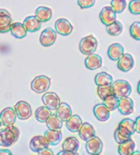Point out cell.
<instances>
[{
    "mask_svg": "<svg viewBox=\"0 0 140 155\" xmlns=\"http://www.w3.org/2000/svg\"><path fill=\"white\" fill-rule=\"evenodd\" d=\"M3 15H10L9 12L3 9V8H0V16H3Z\"/></svg>",
    "mask_w": 140,
    "mask_h": 155,
    "instance_id": "44",
    "label": "cell"
},
{
    "mask_svg": "<svg viewBox=\"0 0 140 155\" xmlns=\"http://www.w3.org/2000/svg\"><path fill=\"white\" fill-rule=\"evenodd\" d=\"M0 155H13L12 153L8 150H5V149H2L0 150Z\"/></svg>",
    "mask_w": 140,
    "mask_h": 155,
    "instance_id": "43",
    "label": "cell"
},
{
    "mask_svg": "<svg viewBox=\"0 0 140 155\" xmlns=\"http://www.w3.org/2000/svg\"><path fill=\"white\" fill-rule=\"evenodd\" d=\"M129 32H130V35L134 39L140 40V21H136L131 25Z\"/></svg>",
    "mask_w": 140,
    "mask_h": 155,
    "instance_id": "37",
    "label": "cell"
},
{
    "mask_svg": "<svg viewBox=\"0 0 140 155\" xmlns=\"http://www.w3.org/2000/svg\"><path fill=\"white\" fill-rule=\"evenodd\" d=\"M77 133H78L79 137L85 142H87L89 139H91L92 137L96 136V131H95L94 127L88 123H83V124L81 125V127Z\"/></svg>",
    "mask_w": 140,
    "mask_h": 155,
    "instance_id": "16",
    "label": "cell"
},
{
    "mask_svg": "<svg viewBox=\"0 0 140 155\" xmlns=\"http://www.w3.org/2000/svg\"><path fill=\"white\" fill-rule=\"evenodd\" d=\"M48 147H49V143L44 135H36L30 140L29 143L30 150L37 153L44 149H47Z\"/></svg>",
    "mask_w": 140,
    "mask_h": 155,
    "instance_id": "8",
    "label": "cell"
},
{
    "mask_svg": "<svg viewBox=\"0 0 140 155\" xmlns=\"http://www.w3.org/2000/svg\"><path fill=\"white\" fill-rule=\"evenodd\" d=\"M12 24L13 21L10 15L0 16V33H6L10 31V27Z\"/></svg>",
    "mask_w": 140,
    "mask_h": 155,
    "instance_id": "34",
    "label": "cell"
},
{
    "mask_svg": "<svg viewBox=\"0 0 140 155\" xmlns=\"http://www.w3.org/2000/svg\"><path fill=\"white\" fill-rule=\"evenodd\" d=\"M46 124L49 130H61L63 122L56 114H51L50 117L46 120Z\"/></svg>",
    "mask_w": 140,
    "mask_h": 155,
    "instance_id": "30",
    "label": "cell"
},
{
    "mask_svg": "<svg viewBox=\"0 0 140 155\" xmlns=\"http://www.w3.org/2000/svg\"><path fill=\"white\" fill-rule=\"evenodd\" d=\"M56 115L62 121L67 122L73 114H72V109L70 106L66 103H61L57 109L56 110Z\"/></svg>",
    "mask_w": 140,
    "mask_h": 155,
    "instance_id": "19",
    "label": "cell"
},
{
    "mask_svg": "<svg viewBox=\"0 0 140 155\" xmlns=\"http://www.w3.org/2000/svg\"><path fill=\"white\" fill-rule=\"evenodd\" d=\"M16 114L15 109L12 107H6L0 113L1 124L4 127H7L10 125H14L16 120Z\"/></svg>",
    "mask_w": 140,
    "mask_h": 155,
    "instance_id": "7",
    "label": "cell"
},
{
    "mask_svg": "<svg viewBox=\"0 0 140 155\" xmlns=\"http://www.w3.org/2000/svg\"><path fill=\"white\" fill-rule=\"evenodd\" d=\"M124 47L118 43H115L111 45L108 51V57L113 61H118L124 54Z\"/></svg>",
    "mask_w": 140,
    "mask_h": 155,
    "instance_id": "21",
    "label": "cell"
},
{
    "mask_svg": "<svg viewBox=\"0 0 140 155\" xmlns=\"http://www.w3.org/2000/svg\"><path fill=\"white\" fill-rule=\"evenodd\" d=\"M118 151L120 155H131L136 151V143L132 139H130L123 143L118 144Z\"/></svg>",
    "mask_w": 140,
    "mask_h": 155,
    "instance_id": "22",
    "label": "cell"
},
{
    "mask_svg": "<svg viewBox=\"0 0 140 155\" xmlns=\"http://www.w3.org/2000/svg\"><path fill=\"white\" fill-rule=\"evenodd\" d=\"M56 32L61 35H68L73 31V25L66 18H59L55 23Z\"/></svg>",
    "mask_w": 140,
    "mask_h": 155,
    "instance_id": "11",
    "label": "cell"
},
{
    "mask_svg": "<svg viewBox=\"0 0 140 155\" xmlns=\"http://www.w3.org/2000/svg\"><path fill=\"white\" fill-rule=\"evenodd\" d=\"M50 78L46 75H38L31 82V89L36 94L46 93L50 87Z\"/></svg>",
    "mask_w": 140,
    "mask_h": 155,
    "instance_id": "3",
    "label": "cell"
},
{
    "mask_svg": "<svg viewBox=\"0 0 140 155\" xmlns=\"http://www.w3.org/2000/svg\"><path fill=\"white\" fill-rule=\"evenodd\" d=\"M131 155H140V152H138V151H135Z\"/></svg>",
    "mask_w": 140,
    "mask_h": 155,
    "instance_id": "46",
    "label": "cell"
},
{
    "mask_svg": "<svg viewBox=\"0 0 140 155\" xmlns=\"http://www.w3.org/2000/svg\"><path fill=\"white\" fill-rule=\"evenodd\" d=\"M94 114L99 122H107L110 117V111L104 104H98L94 106Z\"/></svg>",
    "mask_w": 140,
    "mask_h": 155,
    "instance_id": "15",
    "label": "cell"
},
{
    "mask_svg": "<svg viewBox=\"0 0 140 155\" xmlns=\"http://www.w3.org/2000/svg\"><path fill=\"white\" fill-rule=\"evenodd\" d=\"M113 94L118 98L128 97L132 93L131 84L126 80H118L112 84Z\"/></svg>",
    "mask_w": 140,
    "mask_h": 155,
    "instance_id": "2",
    "label": "cell"
},
{
    "mask_svg": "<svg viewBox=\"0 0 140 155\" xmlns=\"http://www.w3.org/2000/svg\"><path fill=\"white\" fill-rule=\"evenodd\" d=\"M138 94L140 95V81L138 82Z\"/></svg>",
    "mask_w": 140,
    "mask_h": 155,
    "instance_id": "45",
    "label": "cell"
},
{
    "mask_svg": "<svg viewBox=\"0 0 140 155\" xmlns=\"http://www.w3.org/2000/svg\"><path fill=\"white\" fill-rule=\"evenodd\" d=\"M37 155H55V154L53 153V152H52L49 148H47V149H44V150H42L41 152H39Z\"/></svg>",
    "mask_w": 140,
    "mask_h": 155,
    "instance_id": "40",
    "label": "cell"
},
{
    "mask_svg": "<svg viewBox=\"0 0 140 155\" xmlns=\"http://www.w3.org/2000/svg\"><path fill=\"white\" fill-rule=\"evenodd\" d=\"M56 155H78L77 153H73V152H67V151H61Z\"/></svg>",
    "mask_w": 140,
    "mask_h": 155,
    "instance_id": "42",
    "label": "cell"
},
{
    "mask_svg": "<svg viewBox=\"0 0 140 155\" xmlns=\"http://www.w3.org/2000/svg\"><path fill=\"white\" fill-rule=\"evenodd\" d=\"M118 109L122 115H129L134 113V102L131 98L124 97L120 98L118 102Z\"/></svg>",
    "mask_w": 140,
    "mask_h": 155,
    "instance_id": "12",
    "label": "cell"
},
{
    "mask_svg": "<svg viewBox=\"0 0 140 155\" xmlns=\"http://www.w3.org/2000/svg\"><path fill=\"white\" fill-rule=\"evenodd\" d=\"M118 127L121 128L122 130L126 131L127 133H128L130 135H133L136 133V123L134 120L129 119V118H126V119L122 120L119 123Z\"/></svg>",
    "mask_w": 140,
    "mask_h": 155,
    "instance_id": "29",
    "label": "cell"
},
{
    "mask_svg": "<svg viewBox=\"0 0 140 155\" xmlns=\"http://www.w3.org/2000/svg\"><path fill=\"white\" fill-rule=\"evenodd\" d=\"M95 83L97 86H104V85H112L114 82H113V77L109 74L106 72H101L96 75Z\"/></svg>",
    "mask_w": 140,
    "mask_h": 155,
    "instance_id": "27",
    "label": "cell"
},
{
    "mask_svg": "<svg viewBox=\"0 0 140 155\" xmlns=\"http://www.w3.org/2000/svg\"><path fill=\"white\" fill-rule=\"evenodd\" d=\"M79 148V142L76 137H68L67 138L62 144L63 151L77 153Z\"/></svg>",
    "mask_w": 140,
    "mask_h": 155,
    "instance_id": "26",
    "label": "cell"
},
{
    "mask_svg": "<svg viewBox=\"0 0 140 155\" xmlns=\"http://www.w3.org/2000/svg\"><path fill=\"white\" fill-rule=\"evenodd\" d=\"M45 138L48 142L49 145H57L62 140V133L60 130H47L45 134Z\"/></svg>",
    "mask_w": 140,
    "mask_h": 155,
    "instance_id": "20",
    "label": "cell"
},
{
    "mask_svg": "<svg viewBox=\"0 0 140 155\" xmlns=\"http://www.w3.org/2000/svg\"><path fill=\"white\" fill-rule=\"evenodd\" d=\"M35 15L41 22H47L52 17V10L47 6H38L36 10Z\"/></svg>",
    "mask_w": 140,
    "mask_h": 155,
    "instance_id": "25",
    "label": "cell"
},
{
    "mask_svg": "<svg viewBox=\"0 0 140 155\" xmlns=\"http://www.w3.org/2000/svg\"><path fill=\"white\" fill-rule=\"evenodd\" d=\"M15 112L16 114V117L19 120L26 121L28 120L32 116V109L31 106L28 103L25 101H19L15 104Z\"/></svg>",
    "mask_w": 140,
    "mask_h": 155,
    "instance_id": "5",
    "label": "cell"
},
{
    "mask_svg": "<svg viewBox=\"0 0 140 155\" xmlns=\"http://www.w3.org/2000/svg\"><path fill=\"white\" fill-rule=\"evenodd\" d=\"M102 62V57L99 54H92L87 55V57L85 59V65L89 70H96L101 67Z\"/></svg>",
    "mask_w": 140,
    "mask_h": 155,
    "instance_id": "18",
    "label": "cell"
},
{
    "mask_svg": "<svg viewBox=\"0 0 140 155\" xmlns=\"http://www.w3.org/2000/svg\"><path fill=\"white\" fill-rule=\"evenodd\" d=\"M118 102H119V98H118L116 95L112 94L108 97H107L106 99L103 100V104L106 105V107L111 112L114 111L116 109H118Z\"/></svg>",
    "mask_w": 140,
    "mask_h": 155,
    "instance_id": "33",
    "label": "cell"
},
{
    "mask_svg": "<svg viewBox=\"0 0 140 155\" xmlns=\"http://www.w3.org/2000/svg\"><path fill=\"white\" fill-rule=\"evenodd\" d=\"M135 123H136V133H138V134H140V116H138L136 119Z\"/></svg>",
    "mask_w": 140,
    "mask_h": 155,
    "instance_id": "41",
    "label": "cell"
},
{
    "mask_svg": "<svg viewBox=\"0 0 140 155\" xmlns=\"http://www.w3.org/2000/svg\"><path fill=\"white\" fill-rule=\"evenodd\" d=\"M127 0H111V7L117 13H122L127 7Z\"/></svg>",
    "mask_w": 140,
    "mask_h": 155,
    "instance_id": "36",
    "label": "cell"
},
{
    "mask_svg": "<svg viewBox=\"0 0 140 155\" xmlns=\"http://www.w3.org/2000/svg\"><path fill=\"white\" fill-rule=\"evenodd\" d=\"M56 40V30L52 29L51 27L46 28L41 33L40 37H39L40 44L46 47L54 45Z\"/></svg>",
    "mask_w": 140,
    "mask_h": 155,
    "instance_id": "10",
    "label": "cell"
},
{
    "mask_svg": "<svg viewBox=\"0 0 140 155\" xmlns=\"http://www.w3.org/2000/svg\"><path fill=\"white\" fill-rule=\"evenodd\" d=\"M99 18L105 25H108L117 20V13L111 6H105L99 14Z\"/></svg>",
    "mask_w": 140,
    "mask_h": 155,
    "instance_id": "13",
    "label": "cell"
},
{
    "mask_svg": "<svg viewBox=\"0 0 140 155\" xmlns=\"http://www.w3.org/2000/svg\"><path fill=\"white\" fill-rule=\"evenodd\" d=\"M41 23L42 22L38 20L36 15L26 16L23 21V25L27 32H36L39 30L41 27Z\"/></svg>",
    "mask_w": 140,
    "mask_h": 155,
    "instance_id": "17",
    "label": "cell"
},
{
    "mask_svg": "<svg viewBox=\"0 0 140 155\" xmlns=\"http://www.w3.org/2000/svg\"><path fill=\"white\" fill-rule=\"evenodd\" d=\"M96 3V0H77V4L81 8H89L92 7Z\"/></svg>",
    "mask_w": 140,
    "mask_h": 155,
    "instance_id": "39",
    "label": "cell"
},
{
    "mask_svg": "<svg viewBox=\"0 0 140 155\" xmlns=\"http://www.w3.org/2000/svg\"><path fill=\"white\" fill-rule=\"evenodd\" d=\"M19 130L14 126L10 125L0 130V146L10 147L15 144L19 138Z\"/></svg>",
    "mask_w": 140,
    "mask_h": 155,
    "instance_id": "1",
    "label": "cell"
},
{
    "mask_svg": "<svg viewBox=\"0 0 140 155\" xmlns=\"http://www.w3.org/2000/svg\"><path fill=\"white\" fill-rule=\"evenodd\" d=\"M131 136H132V135H130L128 133H127L126 131L122 130V129L119 128V127L117 128V130L115 131V134H114L115 140H116V142H117L118 144L123 143H125V142L130 140V139H131Z\"/></svg>",
    "mask_w": 140,
    "mask_h": 155,
    "instance_id": "32",
    "label": "cell"
},
{
    "mask_svg": "<svg viewBox=\"0 0 140 155\" xmlns=\"http://www.w3.org/2000/svg\"><path fill=\"white\" fill-rule=\"evenodd\" d=\"M2 126V124H1V119H0V127Z\"/></svg>",
    "mask_w": 140,
    "mask_h": 155,
    "instance_id": "47",
    "label": "cell"
},
{
    "mask_svg": "<svg viewBox=\"0 0 140 155\" xmlns=\"http://www.w3.org/2000/svg\"><path fill=\"white\" fill-rule=\"evenodd\" d=\"M123 31V25L121 24V22L116 20L115 22H113L112 24L107 25V32L113 36H117L119 35Z\"/></svg>",
    "mask_w": 140,
    "mask_h": 155,
    "instance_id": "31",
    "label": "cell"
},
{
    "mask_svg": "<svg viewBox=\"0 0 140 155\" xmlns=\"http://www.w3.org/2000/svg\"><path fill=\"white\" fill-rule=\"evenodd\" d=\"M9 32L12 34L13 36H15L16 38H23L27 34V31H26V27L24 26L23 23H19V22H14L11 25Z\"/></svg>",
    "mask_w": 140,
    "mask_h": 155,
    "instance_id": "24",
    "label": "cell"
},
{
    "mask_svg": "<svg viewBox=\"0 0 140 155\" xmlns=\"http://www.w3.org/2000/svg\"><path fill=\"white\" fill-rule=\"evenodd\" d=\"M42 102L46 107L49 110H56L59 104H61L59 96L53 92H46L42 96Z\"/></svg>",
    "mask_w": 140,
    "mask_h": 155,
    "instance_id": "6",
    "label": "cell"
},
{
    "mask_svg": "<svg viewBox=\"0 0 140 155\" xmlns=\"http://www.w3.org/2000/svg\"><path fill=\"white\" fill-rule=\"evenodd\" d=\"M97 155H100V154H97Z\"/></svg>",
    "mask_w": 140,
    "mask_h": 155,
    "instance_id": "48",
    "label": "cell"
},
{
    "mask_svg": "<svg viewBox=\"0 0 140 155\" xmlns=\"http://www.w3.org/2000/svg\"><path fill=\"white\" fill-rule=\"evenodd\" d=\"M83 124L82 119L78 115H72L67 122H66V126L68 131L72 133H77L80 129L81 125Z\"/></svg>",
    "mask_w": 140,
    "mask_h": 155,
    "instance_id": "23",
    "label": "cell"
},
{
    "mask_svg": "<svg viewBox=\"0 0 140 155\" xmlns=\"http://www.w3.org/2000/svg\"><path fill=\"white\" fill-rule=\"evenodd\" d=\"M97 95L99 96L100 99L104 100L107 97L110 96L113 94V90H112V85H104V86H97Z\"/></svg>",
    "mask_w": 140,
    "mask_h": 155,
    "instance_id": "35",
    "label": "cell"
},
{
    "mask_svg": "<svg viewBox=\"0 0 140 155\" xmlns=\"http://www.w3.org/2000/svg\"><path fill=\"white\" fill-rule=\"evenodd\" d=\"M86 149L89 154H100L103 151V143L100 138L94 136L91 139H89L88 141H87Z\"/></svg>",
    "mask_w": 140,
    "mask_h": 155,
    "instance_id": "9",
    "label": "cell"
},
{
    "mask_svg": "<svg viewBox=\"0 0 140 155\" xmlns=\"http://www.w3.org/2000/svg\"><path fill=\"white\" fill-rule=\"evenodd\" d=\"M135 64V61L133 56L130 54H124L118 60V67L122 72H128L130 71Z\"/></svg>",
    "mask_w": 140,
    "mask_h": 155,
    "instance_id": "14",
    "label": "cell"
},
{
    "mask_svg": "<svg viewBox=\"0 0 140 155\" xmlns=\"http://www.w3.org/2000/svg\"><path fill=\"white\" fill-rule=\"evenodd\" d=\"M128 9L133 15H140V0H131L128 5Z\"/></svg>",
    "mask_w": 140,
    "mask_h": 155,
    "instance_id": "38",
    "label": "cell"
},
{
    "mask_svg": "<svg viewBox=\"0 0 140 155\" xmlns=\"http://www.w3.org/2000/svg\"><path fill=\"white\" fill-rule=\"evenodd\" d=\"M97 48V40L93 35H87L79 43V50L82 54L89 55L95 53Z\"/></svg>",
    "mask_w": 140,
    "mask_h": 155,
    "instance_id": "4",
    "label": "cell"
},
{
    "mask_svg": "<svg viewBox=\"0 0 140 155\" xmlns=\"http://www.w3.org/2000/svg\"><path fill=\"white\" fill-rule=\"evenodd\" d=\"M52 114L51 110H49L47 107L46 106H41L38 107L35 113V116L36 119L37 120V122L39 123H46V120L50 117V115Z\"/></svg>",
    "mask_w": 140,
    "mask_h": 155,
    "instance_id": "28",
    "label": "cell"
}]
</instances>
